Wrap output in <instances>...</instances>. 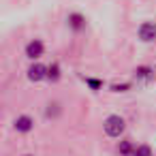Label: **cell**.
<instances>
[{"mask_svg": "<svg viewBox=\"0 0 156 156\" xmlns=\"http://www.w3.org/2000/svg\"><path fill=\"white\" fill-rule=\"evenodd\" d=\"M124 128H126L124 118H122V115H115V113L107 115L105 122H103V130H105V135H107V137H113V139H118V137L124 133Z\"/></svg>", "mask_w": 156, "mask_h": 156, "instance_id": "cell-1", "label": "cell"}, {"mask_svg": "<svg viewBox=\"0 0 156 156\" xmlns=\"http://www.w3.org/2000/svg\"><path fill=\"white\" fill-rule=\"evenodd\" d=\"M137 37L143 41V43H152L156 41V22H143L137 30Z\"/></svg>", "mask_w": 156, "mask_h": 156, "instance_id": "cell-2", "label": "cell"}, {"mask_svg": "<svg viewBox=\"0 0 156 156\" xmlns=\"http://www.w3.org/2000/svg\"><path fill=\"white\" fill-rule=\"evenodd\" d=\"M26 58H30V60H39L41 56H43V51H45V45H43V41L41 39H32L28 45H26Z\"/></svg>", "mask_w": 156, "mask_h": 156, "instance_id": "cell-3", "label": "cell"}, {"mask_svg": "<svg viewBox=\"0 0 156 156\" xmlns=\"http://www.w3.org/2000/svg\"><path fill=\"white\" fill-rule=\"evenodd\" d=\"M47 71H49V66H45V64H41V62H34L30 69H28V79L30 81H43V79H47Z\"/></svg>", "mask_w": 156, "mask_h": 156, "instance_id": "cell-4", "label": "cell"}, {"mask_svg": "<svg viewBox=\"0 0 156 156\" xmlns=\"http://www.w3.org/2000/svg\"><path fill=\"white\" fill-rule=\"evenodd\" d=\"M66 24H69V28H71L73 32H83L86 26H88V22H86V17H83L81 13H69Z\"/></svg>", "mask_w": 156, "mask_h": 156, "instance_id": "cell-5", "label": "cell"}, {"mask_svg": "<svg viewBox=\"0 0 156 156\" xmlns=\"http://www.w3.org/2000/svg\"><path fill=\"white\" fill-rule=\"evenodd\" d=\"M13 128H15L17 133H30V130L34 128V120H32L30 115H17L15 122H13Z\"/></svg>", "mask_w": 156, "mask_h": 156, "instance_id": "cell-6", "label": "cell"}, {"mask_svg": "<svg viewBox=\"0 0 156 156\" xmlns=\"http://www.w3.org/2000/svg\"><path fill=\"white\" fill-rule=\"evenodd\" d=\"M62 113V107H60V103H47V107H45V118L47 120H56L58 115Z\"/></svg>", "mask_w": 156, "mask_h": 156, "instance_id": "cell-7", "label": "cell"}, {"mask_svg": "<svg viewBox=\"0 0 156 156\" xmlns=\"http://www.w3.org/2000/svg\"><path fill=\"white\" fill-rule=\"evenodd\" d=\"M60 77H62L60 64H58V62H51V64H49V71H47V79H49L51 83H56V81H60Z\"/></svg>", "mask_w": 156, "mask_h": 156, "instance_id": "cell-8", "label": "cell"}, {"mask_svg": "<svg viewBox=\"0 0 156 156\" xmlns=\"http://www.w3.org/2000/svg\"><path fill=\"white\" fill-rule=\"evenodd\" d=\"M118 152H120V156H133L135 145H133L128 139H124V141H120V143H118Z\"/></svg>", "mask_w": 156, "mask_h": 156, "instance_id": "cell-9", "label": "cell"}, {"mask_svg": "<svg viewBox=\"0 0 156 156\" xmlns=\"http://www.w3.org/2000/svg\"><path fill=\"white\" fill-rule=\"evenodd\" d=\"M135 77L147 81V79L152 77V69H147V66H137V69H135Z\"/></svg>", "mask_w": 156, "mask_h": 156, "instance_id": "cell-10", "label": "cell"}, {"mask_svg": "<svg viewBox=\"0 0 156 156\" xmlns=\"http://www.w3.org/2000/svg\"><path fill=\"white\" fill-rule=\"evenodd\" d=\"M83 81H86V86L90 88V90H94V92H98L101 88H103V81L101 79H94V77H81Z\"/></svg>", "mask_w": 156, "mask_h": 156, "instance_id": "cell-11", "label": "cell"}, {"mask_svg": "<svg viewBox=\"0 0 156 156\" xmlns=\"http://www.w3.org/2000/svg\"><path fill=\"white\" fill-rule=\"evenodd\" d=\"M133 156H152V147L150 145H137L135 147V152H133Z\"/></svg>", "mask_w": 156, "mask_h": 156, "instance_id": "cell-12", "label": "cell"}, {"mask_svg": "<svg viewBox=\"0 0 156 156\" xmlns=\"http://www.w3.org/2000/svg\"><path fill=\"white\" fill-rule=\"evenodd\" d=\"M130 90V83H111V92H126Z\"/></svg>", "mask_w": 156, "mask_h": 156, "instance_id": "cell-13", "label": "cell"}, {"mask_svg": "<svg viewBox=\"0 0 156 156\" xmlns=\"http://www.w3.org/2000/svg\"><path fill=\"white\" fill-rule=\"evenodd\" d=\"M24 156H32V154H24Z\"/></svg>", "mask_w": 156, "mask_h": 156, "instance_id": "cell-14", "label": "cell"}]
</instances>
